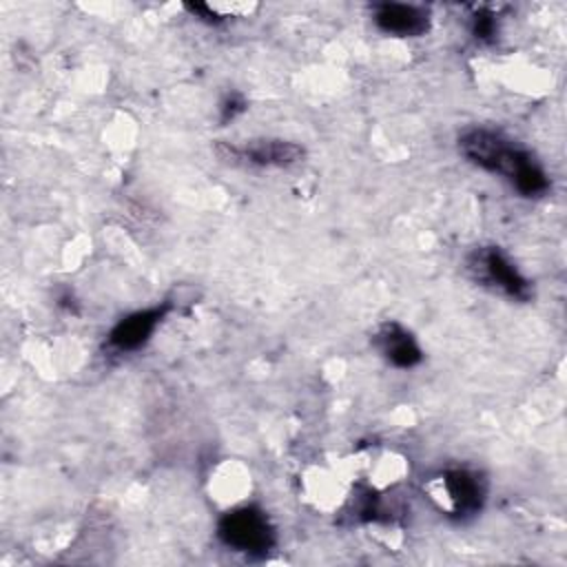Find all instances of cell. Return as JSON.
Instances as JSON below:
<instances>
[{
	"label": "cell",
	"instance_id": "cell-10",
	"mask_svg": "<svg viewBox=\"0 0 567 567\" xmlns=\"http://www.w3.org/2000/svg\"><path fill=\"white\" fill-rule=\"evenodd\" d=\"M244 109H246L244 95L230 93V95H226V100H224L221 106H219V117H221V122H230V120H235Z\"/></svg>",
	"mask_w": 567,
	"mask_h": 567
},
{
	"label": "cell",
	"instance_id": "cell-3",
	"mask_svg": "<svg viewBox=\"0 0 567 567\" xmlns=\"http://www.w3.org/2000/svg\"><path fill=\"white\" fill-rule=\"evenodd\" d=\"M219 540L241 554L261 556L275 545V529L268 516L257 507H239L221 516L217 525Z\"/></svg>",
	"mask_w": 567,
	"mask_h": 567
},
{
	"label": "cell",
	"instance_id": "cell-4",
	"mask_svg": "<svg viewBox=\"0 0 567 567\" xmlns=\"http://www.w3.org/2000/svg\"><path fill=\"white\" fill-rule=\"evenodd\" d=\"M217 155L230 164L259 166V168H284L292 166L303 157V148L288 140H252L248 144H217Z\"/></svg>",
	"mask_w": 567,
	"mask_h": 567
},
{
	"label": "cell",
	"instance_id": "cell-6",
	"mask_svg": "<svg viewBox=\"0 0 567 567\" xmlns=\"http://www.w3.org/2000/svg\"><path fill=\"white\" fill-rule=\"evenodd\" d=\"M166 310H168V306H155V308L137 310V312L124 317L111 330L109 346L117 352H131V350L142 348L151 339L155 328L159 326Z\"/></svg>",
	"mask_w": 567,
	"mask_h": 567
},
{
	"label": "cell",
	"instance_id": "cell-1",
	"mask_svg": "<svg viewBox=\"0 0 567 567\" xmlns=\"http://www.w3.org/2000/svg\"><path fill=\"white\" fill-rule=\"evenodd\" d=\"M458 148L467 162L503 175L525 197H540L549 190V177L534 155L498 131L470 128L458 137Z\"/></svg>",
	"mask_w": 567,
	"mask_h": 567
},
{
	"label": "cell",
	"instance_id": "cell-9",
	"mask_svg": "<svg viewBox=\"0 0 567 567\" xmlns=\"http://www.w3.org/2000/svg\"><path fill=\"white\" fill-rule=\"evenodd\" d=\"M472 33L476 40L481 42H489L496 33V20H494V13L485 11V9H478L474 16H472Z\"/></svg>",
	"mask_w": 567,
	"mask_h": 567
},
{
	"label": "cell",
	"instance_id": "cell-5",
	"mask_svg": "<svg viewBox=\"0 0 567 567\" xmlns=\"http://www.w3.org/2000/svg\"><path fill=\"white\" fill-rule=\"evenodd\" d=\"M439 492L443 494L452 514L465 516L481 509L485 498V487L478 474L470 470H447L436 481Z\"/></svg>",
	"mask_w": 567,
	"mask_h": 567
},
{
	"label": "cell",
	"instance_id": "cell-7",
	"mask_svg": "<svg viewBox=\"0 0 567 567\" xmlns=\"http://www.w3.org/2000/svg\"><path fill=\"white\" fill-rule=\"evenodd\" d=\"M374 24L388 35L414 38L427 31L430 18H427V11L416 4L383 2L374 7Z\"/></svg>",
	"mask_w": 567,
	"mask_h": 567
},
{
	"label": "cell",
	"instance_id": "cell-2",
	"mask_svg": "<svg viewBox=\"0 0 567 567\" xmlns=\"http://www.w3.org/2000/svg\"><path fill=\"white\" fill-rule=\"evenodd\" d=\"M467 272L476 284L509 299L527 301L532 297L529 281L520 275L514 261L496 246L476 248L467 257Z\"/></svg>",
	"mask_w": 567,
	"mask_h": 567
},
{
	"label": "cell",
	"instance_id": "cell-8",
	"mask_svg": "<svg viewBox=\"0 0 567 567\" xmlns=\"http://www.w3.org/2000/svg\"><path fill=\"white\" fill-rule=\"evenodd\" d=\"M372 341L381 352V357L394 368H414L423 359V352L416 339L396 321L381 323Z\"/></svg>",
	"mask_w": 567,
	"mask_h": 567
}]
</instances>
